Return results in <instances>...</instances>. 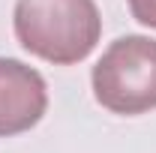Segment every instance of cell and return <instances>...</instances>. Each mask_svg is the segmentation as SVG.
I'll return each instance as SVG.
<instances>
[{"label":"cell","mask_w":156,"mask_h":153,"mask_svg":"<svg viewBox=\"0 0 156 153\" xmlns=\"http://www.w3.org/2000/svg\"><path fill=\"white\" fill-rule=\"evenodd\" d=\"M12 24L21 48L54 66L84 60L102 33L93 0H18Z\"/></svg>","instance_id":"cell-1"},{"label":"cell","mask_w":156,"mask_h":153,"mask_svg":"<svg viewBox=\"0 0 156 153\" xmlns=\"http://www.w3.org/2000/svg\"><path fill=\"white\" fill-rule=\"evenodd\" d=\"M93 96L111 114H144L156 108V39L120 36L93 66Z\"/></svg>","instance_id":"cell-2"},{"label":"cell","mask_w":156,"mask_h":153,"mask_svg":"<svg viewBox=\"0 0 156 153\" xmlns=\"http://www.w3.org/2000/svg\"><path fill=\"white\" fill-rule=\"evenodd\" d=\"M48 108L45 78L33 66L0 57V138L33 129Z\"/></svg>","instance_id":"cell-3"},{"label":"cell","mask_w":156,"mask_h":153,"mask_svg":"<svg viewBox=\"0 0 156 153\" xmlns=\"http://www.w3.org/2000/svg\"><path fill=\"white\" fill-rule=\"evenodd\" d=\"M129 12L144 27H153L156 30V0H129Z\"/></svg>","instance_id":"cell-4"}]
</instances>
